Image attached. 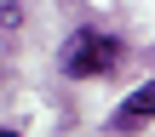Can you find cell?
Segmentation results:
<instances>
[{
  "label": "cell",
  "mask_w": 155,
  "mask_h": 137,
  "mask_svg": "<svg viewBox=\"0 0 155 137\" xmlns=\"http://www.w3.org/2000/svg\"><path fill=\"white\" fill-rule=\"evenodd\" d=\"M121 57H127V46H121L115 34H104V29H75V34L63 40V51H58V69H63L69 80H104V74L121 69Z\"/></svg>",
  "instance_id": "cell-1"
},
{
  "label": "cell",
  "mask_w": 155,
  "mask_h": 137,
  "mask_svg": "<svg viewBox=\"0 0 155 137\" xmlns=\"http://www.w3.org/2000/svg\"><path fill=\"white\" fill-rule=\"evenodd\" d=\"M0 29H6V34L23 29V0H0Z\"/></svg>",
  "instance_id": "cell-3"
},
{
  "label": "cell",
  "mask_w": 155,
  "mask_h": 137,
  "mask_svg": "<svg viewBox=\"0 0 155 137\" xmlns=\"http://www.w3.org/2000/svg\"><path fill=\"white\" fill-rule=\"evenodd\" d=\"M0 137H17V132H6V126H0Z\"/></svg>",
  "instance_id": "cell-4"
},
{
  "label": "cell",
  "mask_w": 155,
  "mask_h": 137,
  "mask_svg": "<svg viewBox=\"0 0 155 137\" xmlns=\"http://www.w3.org/2000/svg\"><path fill=\"white\" fill-rule=\"evenodd\" d=\"M150 120H155V80H144L138 92H127V97L115 103L109 126H115V132H138V126H150Z\"/></svg>",
  "instance_id": "cell-2"
}]
</instances>
